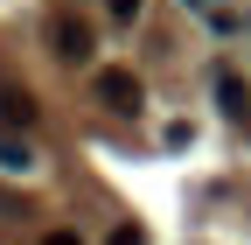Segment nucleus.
Segmentation results:
<instances>
[{"instance_id":"nucleus-1","label":"nucleus","mask_w":251,"mask_h":245,"mask_svg":"<svg viewBox=\"0 0 251 245\" xmlns=\"http://www.w3.org/2000/svg\"><path fill=\"white\" fill-rule=\"evenodd\" d=\"M91 98H98L105 112H119V119H133V112L147 105V91H140V77H133V70H119V63H105L98 77H91Z\"/></svg>"},{"instance_id":"nucleus-3","label":"nucleus","mask_w":251,"mask_h":245,"mask_svg":"<svg viewBox=\"0 0 251 245\" xmlns=\"http://www.w3.org/2000/svg\"><path fill=\"white\" fill-rule=\"evenodd\" d=\"M28 126H35V98H28V91L21 84H7V91H0V133H28Z\"/></svg>"},{"instance_id":"nucleus-5","label":"nucleus","mask_w":251,"mask_h":245,"mask_svg":"<svg viewBox=\"0 0 251 245\" xmlns=\"http://www.w3.org/2000/svg\"><path fill=\"white\" fill-rule=\"evenodd\" d=\"M216 98H224V112H244V77L237 70H216Z\"/></svg>"},{"instance_id":"nucleus-2","label":"nucleus","mask_w":251,"mask_h":245,"mask_svg":"<svg viewBox=\"0 0 251 245\" xmlns=\"http://www.w3.org/2000/svg\"><path fill=\"white\" fill-rule=\"evenodd\" d=\"M91 49H98V28H91L84 14L63 7V14H56V56H63V63H84Z\"/></svg>"},{"instance_id":"nucleus-8","label":"nucleus","mask_w":251,"mask_h":245,"mask_svg":"<svg viewBox=\"0 0 251 245\" xmlns=\"http://www.w3.org/2000/svg\"><path fill=\"white\" fill-rule=\"evenodd\" d=\"M42 245H84V238H77V231H49Z\"/></svg>"},{"instance_id":"nucleus-6","label":"nucleus","mask_w":251,"mask_h":245,"mask_svg":"<svg viewBox=\"0 0 251 245\" xmlns=\"http://www.w3.org/2000/svg\"><path fill=\"white\" fill-rule=\"evenodd\" d=\"M105 7H112V21H133V14H140V0H105Z\"/></svg>"},{"instance_id":"nucleus-4","label":"nucleus","mask_w":251,"mask_h":245,"mask_svg":"<svg viewBox=\"0 0 251 245\" xmlns=\"http://www.w3.org/2000/svg\"><path fill=\"white\" fill-rule=\"evenodd\" d=\"M0 168H7V175H28V168H35V154H28V140L0 133Z\"/></svg>"},{"instance_id":"nucleus-7","label":"nucleus","mask_w":251,"mask_h":245,"mask_svg":"<svg viewBox=\"0 0 251 245\" xmlns=\"http://www.w3.org/2000/svg\"><path fill=\"white\" fill-rule=\"evenodd\" d=\"M112 245H147V238H140V224H119V231H112Z\"/></svg>"}]
</instances>
